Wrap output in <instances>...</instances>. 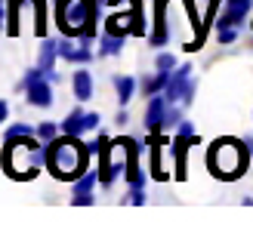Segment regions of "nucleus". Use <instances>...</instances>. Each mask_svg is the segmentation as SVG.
I'll return each mask as SVG.
<instances>
[{
	"label": "nucleus",
	"instance_id": "f257e3e1",
	"mask_svg": "<svg viewBox=\"0 0 253 231\" xmlns=\"http://www.w3.org/2000/svg\"><path fill=\"white\" fill-rule=\"evenodd\" d=\"M90 145H81V136H65L62 133L59 139L46 145V166L49 173L62 182H74L78 176H84L86 157H90Z\"/></svg>",
	"mask_w": 253,
	"mask_h": 231
},
{
	"label": "nucleus",
	"instance_id": "f03ea898",
	"mask_svg": "<svg viewBox=\"0 0 253 231\" xmlns=\"http://www.w3.org/2000/svg\"><path fill=\"white\" fill-rule=\"evenodd\" d=\"M247 166H250V145L241 142V139H232V136L216 139L207 151V170L216 179H225V182L244 176Z\"/></svg>",
	"mask_w": 253,
	"mask_h": 231
},
{
	"label": "nucleus",
	"instance_id": "7ed1b4c3",
	"mask_svg": "<svg viewBox=\"0 0 253 231\" xmlns=\"http://www.w3.org/2000/svg\"><path fill=\"white\" fill-rule=\"evenodd\" d=\"M19 89H25L28 105H34V108H53V83L46 80V71L41 65L25 71Z\"/></svg>",
	"mask_w": 253,
	"mask_h": 231
},
{
	"label": "nucleus",
	"instance_id": "20e7f679",
	"mask_svg": "<svg viewBox=\"0 0 253 231\" xmlns=\"http://www.w3.org/2000/svg\"><path fill=\"white\" fill-rule=\"evenodd\" d=\"M105 34H118V37H126V34H145V25H142V9L136 6H118V12H111L105 19Z\"/></svg>",
	"mask_w": 253,
	"mask_h": 231
},
{
	"label": "nucleus",
	"instance_id": "39448f33",
	"mask_svg": "<svg viewBox=\"0 0 253 231\" xmlns=\"http://www.w3.org/2000/svg\"><path fill=\"white\" fill-rule=\"evenodd\" d=\"M99 114H93V111H84L81 105H74V111L68 114L65 120H62L59 126H62V133L65 136H84V133H90V130H96L99 126Z\"/></svg>",
	"mask_w": 253,
	"mask_h": 231
},
{
	"label": "nucleus",
	"instance_id": "423d86ee",
	"mask_svg": "<svg viewBox=\"0 0 253 231\" xmlns=\"http://www.w3.org/2000/svg\"><path fill=\"white\" fill-rule=\"evenodd\" d=\"M124 160H126V182H130V188H145V173L139 170V145L133 142V139H124Z\"/></svg>",
	"mask_w": 253,
	"mask_h": 231
},
{
	"label": "nucleus",
	"instance_id": "0eeeda50",
	"mask_svg": "<svg viewBox=\"0 0 253 231\" xmlns=\"http://www.w3.org/2000/svg\"><path fill=\"white\" fill-rule=\"evenodd\" d=\"M167 108H170V102H167V96H164V93L148 96V108H145V130H148L151 136H158V133L164 130V114H167Z\"/></svg>",
	"mask_w": 253,
	"mask_h": 231
},
{
	"label": "nucleus",
	"instance_id": "6e6552de",
	"mask_svg": "<svg viewBox=\"0 0 253 231\" xmlns=\"http://www.w3.org/2000/svg\"><path fill=\"white\" fill-rule=\"evenodd\" d=\"M167 3H170V0H155V25H151V34H148V43H151V46H164V43L170 40Z\"/></svg>",
	"mask_w": 253,
	"mask_h": 231
},
{
	"label": "nucleus",
	"instance_id": "1a4fd4ad",
	"mask_svg": "<svg viewBox=\"0 0 253 231\" xmlns=\"http://www.w3.org/2000/svg\"><path fill=\"white\" fill-rule=\"evenodd\" d=\"M253 6V0H225V9H222V16L216 19V28H229V25H241L247 19V12Z\"/></svg>",
	"mask_w": 253,
	"mask_h": 231
},
{
	"label": "nucleus",
	"instance_id": "9d476101",
	"mask_svg": "<svg viewBox=\"0 0 253 231\" xmlns=\"http://www.w3.org/2000/svg\"><path fill=\"white\" fill-rule=\"evenodd\" d=\"M188 83H192V65H179V68L170 74V83H167V89H164L167 102H173V105H176V102L185 96Z\"/></svg>",
	"mask_w": 253,
	"mask_h": 231
},
{
	"label": "nucleus",
	"instance_id": "9b49d317",
	"mask_svg": "<svg viewBox=\"0 0 253 231\" xmlns=\"http://www.w3.org/2000/svg\"><path fill=\"white\" fill-rule=\"evenodd\" d=\"M198 142H201V136H179V133L173 136V163H176L173 176L179 179V182L185 179V154H188V148L198 145Z\"/></svg>",
	"mask_w": 253,
	"mask_h": 231
},
{
	"label": "nucleus",
	"instance_id": "f8f14e48",
	"mask_svg": "<svg viewBox=\"0 0 253 231\" xmlns=\"http://www.w3.org/2000/svg\"><path fill=\"white\" fill-rule=\"evenodd\" d=\"M71 89H74V99L78 102H86L93 96V77H90V71H74L71 74Z\"/></svg>",
	"mask_w": 253,
	"mask_h": 231
},
{
	"label": "nucleus",
	"instance_id": "ddd939ff",
	"mask_svg": "<svg viewBox=\"0 0 253 231\" xmlns=\"http://www.w3.org/2000/svg\"><path fill=\"white\" fill-rule=\"evenodd\" d=\"M56 59H59V40H53V37H41V59H37V65H41L43 71H53Z\"/></svg>",
	"mask_w": 253,
	"mask_h": 231
},
{
	"label": "nucleus",
	"instance_id": "4468645a",
	"mask_svg": "<svg viewBox=\"0 0 253 231\" xmlns=\"http://www.w3.org/2000/svg\"><path fill=\"white\" fill-rule=\"evenodd\" d=\"M170 74H173V71H155L151 77H145V80H142V93H145V99L164 93V89H167V83H170Z\"/></svg>",
	"mask_w": 253,
	"mask_h": 231
},
{
	"label": "nucleus",
	"instance_id": "2eb2a0df",
	"mask_svg": "<svg viewBox=\"0 0 253 231\" xmlns=\"http://www.w3.org/2000/svg\"><path fill=\"white\" fill-rule=\"evenodd\" d=\"M115 93H118V105H130V99H133V93H136V77L118 74V77H115Z\"/></svg>",
	"mask_w": 253,
	"mask_h": 231
},
{
	"label": "nucleus",
	"instance_id": "dca6fc26",
	"mask_svg": "<svg viewBox=\"0 0 253 231\" xmlns=\"http://www.w3.org/2000/svg\"><path fill=\"white\" fill-rule=\"evenodd\" d=\"M25 3H28L31 12H34V31H37V37H46V3H49V0H25Z\"/></svg>",
	"mask_w": 253,
	"mask_h": 231
},
{
	"label": "nucleus",
	"instance_id": "f3484780",
	"mask_svg": "<svg viewBox=\"0 0 253 231\" xmlns=\"http://www.w3.org/2000/svg\"><path fill=\"white\" fill-rule=\"evenodd\" d=\"M25 0H6V34L19 37V16H22Z\"/></svg>",
	"mask_w": 253,
	"mask_h": 231
},
{
	"label": "nucleus",
	"instance_id": "a211bd4d",
	"mask_svg": "<svg viewBox=\"0 0 253 231\" xmlns=\"http://www.w3.org/2000/svg\"><path fill=\"white\" fill-rule=\"evenodd\" d=\"M118 53H124V37H118V34L99 37V56H118Z\"/></svg>",
	"mask_w": 253,
	"mask_h": 231
},
{
	"label": "nucleus",
	"instance_id": "6ab92c4d",
	"mask_svg": "<svg viewBox=\"0 0 253 231\" xmlns=\"http://www.w3.org/2000/svg\"><path fill=\"white\" fill-rule=\"evenodd\" d=\"M59 133H62V126L59 123H53V120H43L41 126H37V139H41V142H53V139H59Z\"/></svg>",
	"mask_w": 253,
	"mask_h": 231
},
{
	"label": "nucleus",
	"instance_id": "aec40b11",
	"mask_svg": "<svg viewBox=\"0 0 253 231\" xmlns=\"http://www.w3.org/2000/svg\"><path fill=\"white\" fill-rule=\"evenodd\" d=\"M179 123H182V114H179V108H173V102H170L167 114H164V130H173V126H179Z\"/></svg>",
	"mask_w": 253,
	"mask_h": 231
},
{
	"label": "nucleus",
	"instance_id": "412c9836",
	"mask_svg": "<svg viewBox=\"0 0 253 231\" xmlns=\"http://www.w3.org/2000/svg\"><path fill=\"white\" fill-rule=\"evenodd\" d=\"M31 133H37V130H31L28 123H9V126H6V136H3V139H16V136H31Z\"/></svg>",
	"mask_w": 253,
	"mask_h": 231
},
{
	"label": "nucleus",
	"instance_id": "4be33fe9",
	"mask_svg": "<svg viewBox=\"0 0 253 231\" xmlns=\"http://www.w3.org/2000/svg\"><path fill=\"white\" fill-rule=\"evenodd\" d=\"M155 65H158V71H176V68H179V65H176V56H170V53H161L155 59Z\"/></svg>",
	"mask_w": 253,
	"mask_h": 231
},
{
	"label": "nucleus",
	"instance_id": "5701e85b",
	"mask_svg": "<svg viewBox=\"0 0 253 231\" xmlns=\"http://www.w3.org/2000/svg\"><path fill=\"white\" fill-rule=\"evenodd\" d=\"M74 62H78V65H86V62H93V53H90V46H78V49H74V59H71V65H74Z\"/></svg>",
	"mask_w": 253,
	"mask_h": 231
},
{
	"label": "nucleus",
	"instance_id": "b1692460",
	"mask_svg": "<svg viewBox=\"0 0 253 231\" xmlns=\"http://www.w3.org/2000/svg\"><path fill=\"white\" fill-rule=\"evenodd\" d=\"M216 37H219V43H235L238 40L235 25H229V28H216Z\"/></svg>",
	"mask_w": 253,
	"mask_h": 231
},
{
	"label": "nucleus",
	"instance_id": "393cba45",
	"mask_svg": "<svg viewBox=\"0 0 253 231\" xmlns=\"http://www.w3.org/2000/svg\"><path fill=\"white\" fill-rule=\"evenodd\" d=\"M74 49H78V46H74V43L68 40V37H65V40H59V59L71 62V59H74Z\"/></svg>",
	"mask_w": 253,
	"mask_h": 231
},
{
	"label": "nucleus",
	"instance_id": "a878e982",
	"mask_svg": "<svg viewBox=\"0 0 253 231\" xmlns=\"http://www.w3.org/2000/svg\"><path fill=\"white\" fill-rule=\"evenodd\" d=\"M71 203H74V207H90V203H93V191H90V194H71Z\"/></svg>",
	"mask_w": 253,
	"mask_h": 231
},
{
	"label": "nucleus",
	"instance_id": "bb28decb",
	"mask_svg": "<svg viewBox=\"0 0 253 231\" xmlns=\"http://www.w3.org/2000/svg\"><path fill=\"white\" fill-rule=\"evenodd\" d=\"M126 200H130L133 207H139V203H145V191H142V188H133V191H130V197H126Z\"/></svg>",
	"mask_w": 253,
	"mask_h": 231
},
{
	"label": "nucleus",
	"instance_id": "cd10ccee",
	"mask_svg": "<svg viewBox=\"0 0 253 231\" xmlns=\"http://www.w3.org/2000/svg\"><path fill=\"white\" fill-rule=\"evenodd\" d=\"M176 133H179V136H198V133H195V126L188 123V120H182L179 126H176Z\"/></svg>",
	"mask_w": 253,
	"mask_h": 231
},
{
	"label": "nucleus",
	"instance_id": "c85d7f7f",
	"mask_svg": "<svg viewBox=\"0 0 253 231\" xmlns=\"http://www.w3.org/2000/svg\"><path fill=\"white\" fill-rule=\"evenodd\" d=\"M6 117H9V105H6V102H3V99H0V126H3V123H6Z\"/></svg>",
	"mask_w": 253,
	"mask_h": 231
},
{
	"label": "nucleus",
	"instance_id": "c756f323",
	"mask_svg": "<svg viewBox=\"0 0 253 231\" xmlns=\"http://www.w3.org/2000/svg\"><path fill=\"white\" fill-rule=\"evenodd\" d=\"M126 120H130V117H126V111H118V117H115V123H118V126H126Z\"/></svg>",
	"mask_w": 253,
	"mask_h": 231
},
{
	"label": "nucleus",
	"instance_id": "7c9ffc66",
	"mask_svg": "<svg viewBox=\"0 0 253 231\" xmlns=\"http://www.w3.org/2000/svg\"><path fill=\"white\" fill-rule=\"evenodd\" d=\"M46 80H49V83H59V80H62V77H59V71L53 68V71H46Z\"/></svg>",
	"mask_w": 253,
	"mask_h": 231
},
{
	"label": "nucleus",
	"instance_id": "2f4dec72",
	"mask_svg": "<svg viewBox=\"0 0 253 231\" xmlns=\"http://www.w3.org/2000/svg\"><path fill=\"white\" fill-rule=\"evenodd\" d=\"M111 3V0H99V6H108Z\"/></svg>",
	"mask_w": 253,
	"mask_h": 231
},
{
	"label": "nucleus",
	"instance_id": "473e14b6",
	"mask_svg": "<svg viewBox=\"0 0 253 231\" xmlns=\"http://www.w3.org/2000/svg\"><path fill=\"white\" fill-rule=\"evenodd\" d=\"M0 19H3V9H0Z\"/></svg>",
	"mask_w": 253,
	"mask_h": 231
},
{
	"label": "nucleus",
	"instance_id": "72a5a7b5",
	"mask_svg": "<svg viewBox=\"0 0 253 231\" xmlns=\"http://www.w3.org/2000/svg\"><path fill=\"white\" fill-rule=\"evenodd\" d=\"M250 28H253V22H250Z\"/></svg>",
	"mask_w": 253,
	"mask_h": 231
}]
</instances>
